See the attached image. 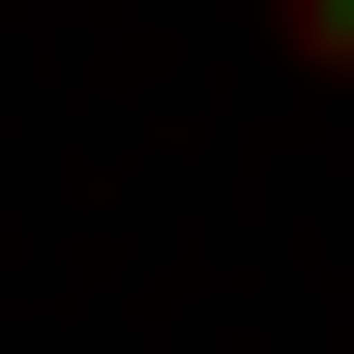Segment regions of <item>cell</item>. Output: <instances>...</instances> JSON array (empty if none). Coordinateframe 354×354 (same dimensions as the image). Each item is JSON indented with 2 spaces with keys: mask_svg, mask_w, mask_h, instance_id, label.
<instances>
[{
  "mask_svg": "<svg viewBox=\"0 0 354 354\" xmlns=\"http://www.w3.org/2000/svg\"><path fill=\"white\" fill-rule=\"evenodd\" d=\"M266 30H295V59H325V88H354V0H266Z\"/></svg>",
  "mask_w": 354,
  "mask_h": 354,
  "instance_id": "1",
  "label": "cell"
}]
</instances>
